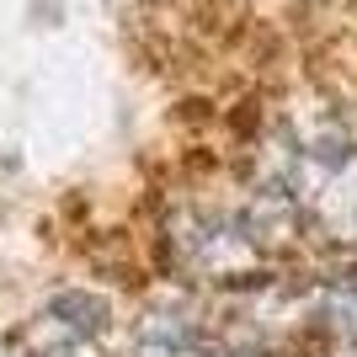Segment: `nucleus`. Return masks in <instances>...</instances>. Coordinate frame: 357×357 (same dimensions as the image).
Returning a JSON list of instances; mask_svg holds the SVG:
<instances>
[{
    "mask_svg": "<svg viewBox=\"0 0 357 357\" xmlns=\"http://www.w3.org/2000/svg\"><path fill=\"white\" fill-rule=\"evenodd\" d=\"M43 320L54 331H64V336H91V342H96L107 331V320H112V304H107L102 294H86V288H64V294L48 298Z\"/></svg>",
    "mask_w": 357,
    "mask_h": 357,
    "instance_id": "3",
    "label": "nucleus"
},
{
    "mask_svg": "<svg viewBox=\"0 0 357 357\" xmlns=\"http://www.w3.org/2000/svg\"><path fill=\"white\" fill-rule=\"evenodd\" d=\"M43 357H102V347L91 342V336H64V331H54V347H48Z\"/></svg>",
    "mask_w": 357,
    "mask_h": 357,
    "instance_id": "6",
    "label": "nucleus"
},
{
    "mask_svg": "<svg viewBox=\"0 0 357 357\" xmlns=\"http://www.w3.org/2000/svg\"><path fill=\"white\" fill-rule=\"evenodd\" d=\"M171 256L181 272L203 283H261L267 278V251L240 219H208L187 213L171 224Z\"/></svg>",
    "mask_w": 357,
    "mask_h": 357,
    "instance_id": "1",
    "label": "nucleus"
},
{
    "mask_svg": "<svg viewBox=\"0 0 357 357\" xmlns=\"http://www.w3.org/2000/svg\"><path fill=\"white\" fill-rule=\"evenodd\" d=\"M240 224L256 235V245H261V251H272V245H288V240L298 235V197L283 192V187H267V192H256L251 203H245Z\"/></svg>",
    "mask_w": 357,
    "mask_h": 357,
    "instance_id": "2",
    "label": "nucleus"
},
{
    "mask_svg": "<svg viewBox=\"0 0 357 357\" xmlns=\"http://www.w3.org/2000/svg\"><path fill=\"white\" fill-rule=\"evenodd\" d=\"M139 357H208L197 347V331L181 320V314H149L139 326V342H134Z\"/></svg>",
    "mask_w": 357,
    "mask_h": 357,
    "instance_id": "4",
    "label": "nucleus"
},
{
    "mask_svg": "<svg viewBox=\"0 0 357 357\" xmlns=\"http://www.w3.org/2000/svg\"><path fill=\"white\" fill-rule=\"evenodd\" d=\"M326 320H331V331H342V336H352V342H357V288L326 298Z\"/></svg>",
    "mask_w": 357,
    "mask_h": 357,
    "instance_id": "5",
    "label": "nucleus"
}]
</instances>
